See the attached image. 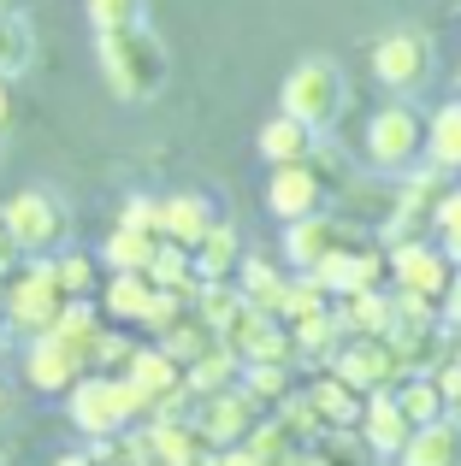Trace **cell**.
I'll return each mask as SVG.
<instances>
[{"label": "cell", "mask_w": 461, "mask_h": 466, "mask_svg": "<svg viewBox=\"0 0 461 466\" xmlns=\"http://www.w3.org/2000/svg\"><path fill=\"white\" fill-rule=\"evenodd\" d=\"M101 301H71L42 337L24 342V384L42 396H66L101 366Z\"/></svg>", "instance_id": "obj_1"}, {"label": "cell", "mask_w": 461, "mask_h": 466, "mask_svg": "<svg viewBox=\"0 0 461 466\" xmlns=\"http://www.w3.org/2000/svg\"><path fill=\"white\" fill-rule=\"evenodd\" d=\"M95 59H101V77L118 101L149 106L154 95L172 83V54L149 24H125V30H101L95 35Z\"/></svg>", "instance_id": "obj_2"}, {"label": "cell", "mask_w": 461, "mask_h": 466, "mask_svg": "<svg viewBox=\"0 0 461 466\" xmlns=\"http://www.w3.org/2000/svg\"><path fill=\"white\" fill-rule=\"evenodd\" d=\"M66 308H71V296H66V284H59L54 254H24L6 272V284H0V319H6V330L24 337V342L42 337Z\"/></svg>", "instance_id": "obj_3"}, {"label": "cell", "mask_w": 461, "mask_h": 466, "mask_svg": "<svg viewBox=\"0 0 461 466\" xmlns=\"http://www.w3.org/2000/svg\"><path fill=\"white\" fill-rule=\"evenodd\" d=\"M66 413H71V425H77L89 443L95 437H118V431H130V425H142L130 378L125 372H101V366H95L77 390H66Z\"/></svg>", "instance_id": "obj_4"}, {"label": "cell", "mask_w": 461, "mask_h": 466, "mask_svg": "<svg viewBox=\"0 0 461 466\" xmlns=\"http://www.w3.org/2000/svg\"><path fill=\"white\" fill-rule=\"evenodd\" d=\"M278 106H284L290 118H302V125H313V130H332L349 106V83H343V71H337V59H325V54L296 59L284 89H278Z\"/></svg>", "instance_id": "obj_5"}, {"label": "cell", "mask_w": 461, "mask_h": 466, "mask_svg": "<svg viewBox=\"0 0 461 466\" xmlns=\"http://www.w3.org/2000/svg\"><path fill=\"white\" fill-rule=\"evenodd\" d=\"M125 378H130V390H137L142 425L160 420V413H190V401H196V396H190V378H184V360H178L172 349H160V342L130 349Z\"/></svg>", "instance_id": "obj_6"}, {"label": "cell", "mask_w": 461, "mask_h": 466, "mask_svg": "<svg viewBox=\"0 0 461 466\" xmlns=\"http://www.w3.org/2000/svg\"><path fill=\"white\" fill-rule=\"evenodd\" d=\"M361 148H367L373 171H415L426 159V118L415 113L408 101H391L367 118L361 130Z\"/></svg>", "instance_id": "obj_7"}, {"label": "cell", "mask_w": 461, "mask_h": 466, "mask_svg": "<svg viewBox=\"0 0 461 466\" xmlns=\"http://www.w3.org/2000/svg\"><path fill=\"white\" fill-rule=\"evenodd\" d=\"M0 218H6L18 254H59L71 242V213L54 189H18L12 201H0Z\"/></svg>", "instance_id": "obj_8"}, {"label": "cell", "mask_w": 461, "mask_h": 466, "mask_svg": "<svg viewBox=\"0 0 461 466\" xmlns=\"http://www.w3.org/2000/svg\"><path fill=\"white\" fill-rule=\"evenodd\" d=\"M361 242H373L367 225L343 218L337 207H320V213H308V218H296V225H284V260H290V272H313L325 254L361 248Z\"/></svg>", "instance_id": "obj_9"}, {"label": "cell", "mask_w": 461, "mask_h": 466, "mask_svg": "<svg viewBox=\"0 0 461 466\" xmlns=\"http://www.w3.org/2000/svg\"><path fill=\"white\" fill-rule=\"evenodd\" d=\"M456 254L444 242H426V237H396L391 242V284L396 289H415V296H432L444 301L456 284Z\"/></svg>", "instance_id": "obj_10"}, {"label": "cell", "mask_w": 461, "mask_h": 466, "mask_svg": "<svg viewBox=\"0 0 461 466\" xmlns=\"http://www.w3.org/2000/svg\"><path fill=\"white\" fill-rule=\"evenodd\" d=\"M320 207H332V183L320 171V148H313V159H296V166H272V177H266V213L278 225H296V218L320 213Z\"/></svg>", "instance_id": "obj_11"}, {"label": "cell", "mask_w": 461, "mask_h": 466, "mask_svg": "<svg viewBox=\"0 0 461 466\" xmlns=\"http://www.w3.org/2000/svg\"><path fill=\"white\" fill-rule=\"evenodd\" d=\"M220 342L242 354V366L249 360H278V366H296L302 349H296V330H290V319L278 313H261V308H242L230 325L220 330Z\"/></svg>", "instance_id": "obj_12"}, {"label": "cell", "mask_w": 461, "mask_h": 466, "mask_svg": "<svg viewBox=\"0 0 461 466\" xmlns=\"http://www.w3.org/2000/svg\"><path fill=\"white\" fill-rule=\"evenodd\" d=\"M373 77H379L384 89H396V95L420 89V83L432 77V42L420 30L379 35V42H373Z\"/></svg>", "instance_id": "obj_13"}, {"label": "cell", "mask_w": 461, "mask_h": 466, "mask_svg": "<svg viewBox=\"0 0 461 466\" xmlns=\"http://www.w3.org/2000/svg\"><path fill=\"white\" fill-rule=\"evenodd\" d=\"M332 372H343L355 390H367V396H373V390H391L408 366H403V354H396L391 337H349L343 349L332 354Z\"/></svg>", "instance_id": "obj_14"}, {"label": "cell", "mask_w": 461, "mask_h": 466, "mask_svg": "<svg viewBox=\"0 0 461 466\" xmlns=\"http://www.w3.org/2000/svg\"><path fill=\"white\" fill-rule=\"evenodd\" d=\"M142 431H149V449L166 466H220V443L201 431L196 413H160V420H149Z\"/></svg>", "instance_id": "obj_15"}, {"label": "cell", "mask_w": 461, "mask_h": 466, "mask_svg": "<svg viewBox=\"0 0 461 466\" xmlns=\"http://www.w3.org/2000/svg\"><path fill=\"white\" fill-rule=\"evenodd\" d=\"M313 278H320L332 296H349V289H379V284H391V248H384V242H361V248L325 254V260L313 266Z\"/></svg>", "instance_id": "obj_16"}, {"label": "cell", "mask_w": 461, "mask_h": 466, "mask_svg": "<svg viewBox=\"0 0 461 466\" xmlns=\"http://www.w3.org/2000/svg\"><path fill=\"white\" fill-rule=\"evenodd\" d=\"M355 431H361V443H367L379 461H396V455H403V443L415 437V420H408L403 401H396V384L391 390H373L367 408H361V425H355Z\"/></svg>", "instance_id": "obj_17"}, {"label": "cell", "mask_w": 461, "mask_h": 466, "mask_svg": "<svg viewBox=\"0 0 461 466\" xmlns=\"http://www.w3.org/2000/svg\"><path fill=\"white\" fill-rule=\"evenodd\" d=\"M201 408H196V420H201V431L213 437V443H242V437L261 425V408H254V396L242 384H230V390H213V396H196Z\"/></svg>", "instance_id": "obj_18"}, {"label": "cell", "mask_w": 461, "mask_h": 466, "mask_svg": "<svg viewBox=\"0 0 461 466\" xmlns=\"http://www.w3.org/2000/svg\"><path fill=\"white\" fill-rule=\"evenodd\" d=\"M213 201L201 189H172V195H160V237L166 242H178V248H196L201 237L213 230Z\"/></svg>", "instance_id": "obj_19"}, {"label": "cell", "mask_w": 461, "mask_h": 466, "mask_svg": "<svg viewBox=\"0 0 461 466\" xmlns=\"http://www.w3.org/2000/svg\"><path fill=\"white\" fill-rule=\"evenodd\" d=\"M313 148H320V130L302 125V118H290L284 106H278V113L261 125V137H254V154H261L266 166H296V159H313Z\"/></svg>", "instance_id": "obj_20"}, {"label": "cell", "mask_w": 461, "mask_h": 466, "mask_svg": "<svg viewBox=\"0 0 461 466\" xmlns=\"http://www.w3.org/2000/svg\"><path fill=\"white\" fill-rule=\"evenodd\" d=\"M396 466H461V413L415 425V437L403 443Z\"/></svg>", "instance_id": "obj_21"}, {"label": "cell", "mask_w": 461, "mask_h": 466, "mask_svg": "<svg viewBox=\"0 0 461 466\" xmlns=\"http://www.w3.org/2000/svg\"><path fill=\"white\" fill-rule=\"evenodd\" d=\"M308 401L320 408V420L332 425V431H349V425H361V408H367V390H355L343 372H332V366H320L308 384Z\"/></svg>", "instance_id": "obj_22"}, {"label": "cell", "mask_w": 461, "mask_h": 466, "mask_svg": "<svg viewBox=\"0 0 461 466\" xmlns=\"http://www.w3.org/2000/svg\"><path fill=\"white\" fill-rule=\"evenodd\" d=\"M337 313H343L349 337H384L396 325V284H379V289H349V296H332Z\"/></svg>", "instance_id": "obj_23"}, {"label": "cell", "mask_w": 461, "mask_h": 466, "mask_svg": "<svg viewBox=\"0 0 461 466\" xmlns=\"http://www.w3.org/2000/svg\"><path fill=\"white\" fill-rule=\"evenodd\" d=\"M154 289H160V284H154L149 272H113L95 301H101V313L113 319V325H142L149 308H154Z\"/></svg>", "instance_id": "obj_24"}, {"label": "cell", "mask_w": 461, "mask_h": 466, "mask_svg": "<svg viewBox=\"0 0 461 466\" xmlns=\"http://www.w3.org/2000/svg\"><path fill=\"white\" fill-rule=\"evenodd\" d=\"M290 330H296L302 360H313V366H332V354L349 342V325H343V313H337V301L320 308V313H308V319H296Z\"/></svg>", "instance_id": "obj_25"}, {"label": "cell", "mask_w": 461, "mask_h": 466, "mask_svg": "<svg viewBox=\"0 0 461 466\" xmlns=\"http://www.w3.org/2000/svg\"><path fill=\"white\" fill-rule=\"evenodd\" d=\"M160 242H166V237H154V230L118 225L113 237L101 242V266H107V272H149L154 254H160Z\"/></svg>", "instance_id": "obj_26"}, {"label": "cell", "mask_w": 461, "mask_h": 466, "mask_svg": "<svg viewBox=\"0 0 461 466\" xmlns=\"http://www.w3.org/2000/svg\"><path fill=\"white\" fill-rule=\"evenodd\" d=\"M196 278H237V266H242V237H237V225H225V218H213V230L196 242Z\"/></svg>", "instance_id": "obj_27"}, {"label": "cell", "mask_w": 461, "mask_h": 466, "mask_svg": "<svg viewBox=\"0 0 461 466\" xmlns=\"http://www.w3.org/2000/svg\"><path fill=\"white\" fill-rule=\"evenodd\" d=\"M426 166H444L450 177L461 171V95L426 118Z\"/></svg>", "instance_id": "obj_28"}, {"label": "cell", "mask_w": 461, "mask_h": 466, "mask_svg": "<svg viewBox=\"0 0 461 466\" xmlns=\"http://www.w3.org/2000/svg\"><path fill=\"white\" fill-rule=\"evenodd\" d=\"M184 378H190V396H213V390H230L242 378V354L230 349V342H213L201 360H190L184 366Z\"/></svg>", "instance_id": "obj_29"}, {"label": "cell", "mask_w": 461, "mask_h": 466, "mask_svg": "<svg viewBox=\"0 0 461 466\" xmlns=\"http://www.w3.org/2000/svg\"><path fill=\"white\" fill-rule=\"evenodd\" d=\"M237 384L254 396V408H261V413L284 408V401L296 396V372H290V366H278V360H249V366H242V378H237Z\"/></svg>", "instance_id": "obj_30"}, {"label": "cell", "mask_w": 461, "mask_h": 466, "mask_svg": "<svg viewBox=\"0 0 461 466\" xmlns=\"http://www.w3.org/2000/svg\"><path fill=\"white\" fill-rule=\"evenodd\" d=\"M284 284H290V278L278 272L272 260H261V254H242V266H237V289H242V301H249V308L278 313V301H284Z\"/></svg>", "instance_id": "obj_31"}, {"label": "cell", "mask_w": 461, "mask_h": 466, "mask_svg": "<svg viewBox=\"0 0 461 466\" xmlns=\"http://www.w3.org/2000/svg\"><path fill=\"white\" fill-rule=\"evenodd\" d=\"M242 443L261 455V466H296V461H302V449H308L284 420H278V413H261V425H254Z\"/></svg>", "instance_id": "obj_32"}, {"label": "cell", "mask_w": 461, "mask_h": 466, "mask_svg": "<svg viewBox=\"0 0 461 466\" xmlns=\"http://www.w3.org/2000/svg\"><path fill=\"white\" fill-rule=\"evenodd\" d=\"M396 401H403V413L415 425L444 420V413H450V401H444V390H438V378H432V372H403V378H396Z\"/></svg>", "instance_id": "obj_33"}, {"label": "cell", "mask_w": 461, "mask_h": 466, "mask_svg": "<svg viewBox=\"0 0 461 466\" xmlns=\"http://www.w3.org/2000/svg\"><path fill=\"white\" fill-rule=\"evenodd\" d=\"M154 342H160V349H172L178 360L190 366V360H201V354H208L213 342H220V330H213L208 319H201L196 308H190L184 319H172V325H166V330H160V337H154Z\"/></svg>", "instance_id": "obj_34"}, {"label": "cell", "mask_w": 461, "mask_h": 466, "mask_svg": "<svg viewBox=\"0 0 461 466\" xmlns=\"http://www.w3.org/2000/svg\"><path fill=\"white\" fill-rule=\"evenodd\" d=\"M36 59V35H30V24L18 18V12L0 0V77H18L24 66Z\"/></svg>", "instance_id": "obj_35"}, {"label": "cell", "mask_w": 461, "mask_h": 466, "mask_svg": "<svg viewBox=\"0 0 461 466\" xmlns=\"http://www.w3.org/2000/svg\"><path fill=\"white\" fill-rule=\"evenodd\" d=\"M249 301H242V289H237V278H201V289H196V313L208 319L213 330H225L230 319H237Z\"/></svg>", "instance_id": "obj_36"}, {"label": "cell", "mask_w": 461, "mask_h": 466, "mask_svg": "<svg viewBox=\"0 0 461 466\" xmlns=\"http://www.w3.org/2000/svg\"><path fill=\"white\" fill-rule=\"evenodd\" d=\"M54 260H59V284H66L71 301H95V296H101V260H95V254L59 248Z\"/></svg>", "instance_id": "obj_37"}, {"label": "cell", "mask_w": 461, "mask_h": 466, "mask_svg": "<svg viewBox=\"0 0 461 466\" xmlns=\"http://www.w3.org/2000/svg\"><path fill=\"white\" fill-rule=\"evenodd\" d=\"M149 278H154L160 289H190V296L201 289V278H196V254L178 248V242H160V254H154Z\"/></svg>", "instance_id": "obj_38"}, {"label": "cell", "mask_w": 461, "mask_h": 466, "mask_svg": "<svg viewBox=\"0 0 461 466\" xmlns=\"http://www.w3.org/2000/svg\"><path fill=\"white\" fill-rule=\"evenodd\" d=\"M320 308H332V289L320 284V278L313 272H296L284 284V301H278V319H290V325H296V319H308V313H320Z\"/></svg>", "instance_id": "obj_39"}, {"label": "cell", "mask_w": 461, "mask_h": 466, "mask_svg": "<svg viewBox=\"0 0 461 466\" xmlns=\"http://www.w3.org/2000/svg\"><path fill=\"white\" fill-rule=\"evenodd\" d=\"M89 455H95V466H137L142 455H149V431L137 425V437H130V431H118V437H95Z\"/></svg>", "instance_id": "obj_40"}, {"label": "cell", "mask_w": 461, "mask_h": 466, "mask_svg": "<svg viewBox=\"0 0 461 466\" xmlns=\"http://www.w3.org/2000/svg\"><path fill=\"white\" fill-rule=\"evenodd\" d=\"M89 12V30H125V24H142V0H83Z\"/></svg>", "instance_id": "obj_41"}, {"label": "cell", "mask_w": 461, "mask_h": 466, "mask_svg": "<svg viewBox=\"0 0 461 466\" xmlns=\"http://www.w3.org/2000/svg\"><path fill=\"white\" fill-rule=\"evenodd\" d=\"M432 230H438V242L456 254V266H461V189L450 183V195L438 201V213H432Z\"/></svg>", "instance_id": "obj_42"}, {"label": "cell", "mask_w": 461, "mask_h": 466, "mask_svg": "<svg viewBox=\"0 0 461 466\" xmlns=\"http://www.w3.org/2000/svg\"><path fill=\"white\" fill-rule=\"evenodd\" d=\"M118 225L154 230V237H160V195H125V207H118Z\"/></svg>", "instance_id": "obj_43"}, {"label": "cell", "mask_w": 461, "mask_h": 466, "mask_svg": "<svg viewBox=\"0 0 461 466\" xmlns=\"http://www.w3.org/2000/svg\"><path fill=\"white\" fill-rule=\"evenodd\" d=\"M130 349H137V342H130L125 330H107V325H101V372H125Z\"/></svg>", "instance_id": "obj_44"}, {"label": "cell", "mask_w": 461, "mask_h": 466, "mask_svg": "<svg viewBox=\"0 0 461 466\" xmlns=\"http://www.w3.org/2000/svg\"><path fill=\"white\" fill-rule=\"evenodd\" d=\"M438 390H444V401H450V413H461V354H450V360L438 366Z\"/></svg>", "instance_id": "obj_45"}, {"label": "cell", "mask_w": 461, "mask_h": 466, "mask_svg": "<svg viewBox=\"0 0 461 466\" xmlns=\"http://www.w3.org/2000/svg\"><path fill=\"white\" fill-rule=\"evenodd\" d=\"M220 466H261V455H254L249 443H225L220 449Z\"/></svg>", "instance_id": "obj_46"}, {"label": "cell", "mask_w": 461, "mask_h": 466, "mask_svg": "<svg viewBox=\"0 0 461 466\" xmlns=\"http://www.w3.org/2000/svg\"><path fill=\"white\" fill-rule=\"evenodd\" d=\"M24 254H18V242H12V230H6V218H0V272H12Z\"/></svg>", "instance_id": "obj_47"}, {"label": "cell", "mask_w": 461, "mask_h": 466, "mask_svg": "<svg viewBox=\"0 0 461 466\" xmlns=\"http://www.w3.org/2000/svg\"><path fill=\"white\" fill-rule=\"evenodd\" d=\"M18 118V101H12V77H0V130H12Z\"/></svg>", "instance_id": "obj_48"}, {"label": "cell", "mask_w": 461, "mask_h": 466, "mask_svg": "<svg viewBox=\"0 0 461 466\" xmlns=\"http://www.w3.org/2000/svg\"><path fill=\"white\" fill-rule=\"evenodd\" d=\"M444 319L461 330V272H456V284H450V296H444Z\"/></svg>", "instance_id": "obj_49"}, {"label": "cell", "mask_w": 461, "mask_h": 466, "mask_svg": "<svg viewBox=\"0 0 461 466\" xmlns=\"http://www.w3.org/2000/svg\"><path fill=\"white\" fill-rule=\"evenodd\" d=\"M47 466H95V455H89V449H66V455H54Z\"/></svg>", "instance_id": "obj_50"}, {"label": "cell", "mask_w": 461, "mask_h": 466, "mask_svg": "<svg viewBox=\"0 0 461 466\" xmlns=\"http://www.w3.org/2000/svg\"><path fill=\"white\" fill-rule=\"evenodd\" d=\"M137 466H166V461H160V455H154V449H149V455H142Z\"/></svg>", "instance_id": "obj_51"}, {"label": "cell", "mask_w": 461, "mask_h": 466, "mask_svg": "<svg viewBox=\"0 0 461 466\" xmlns=\"http://www.w3.org/2000/svg\"><path fill=\"white\" fill-rule=\"evenodd\" d=\"M6 408H12V390H6V384H0V413H6Z\"/></svg>", "instance_id": "obj_52"}, {"label": "cell", "mask_w": 461, "mask_h": 466, "mask_svg": "<svg viewBox=\"0 0 461 466\" xmlns=\"http://www.w3.org/2000/svg\"><path fill=\"white\" fill-rule=\"evenodd\" d=\"M456 95H461V66H456Z\"/></svg>", "instance_id": "obj_53"}]
</instances>
